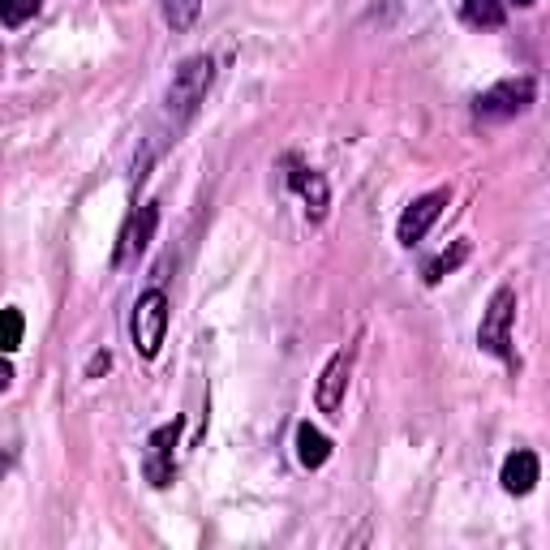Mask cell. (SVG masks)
Returning <instances> with one entry per match:
<instances>
[{"instance_id": "5bb4252c", "label": "cell", "mask_w": 550, "mask_h": 550, "mask_svg": "<svg viewBox=\"0 0 550 550\" xmlns=\"http://www.w3.org/2000/svg\"><path fill=\"white\" fill-rule=\"evenodd\" d=\"M22 331H26V318L22 310H0V353H13L22 349Z\"/></svg>"}, {"instance_id": "e0dca14e", "label": "cell", "mask_w": 550, "mask_h": 550, "mask_svg": "<svg viewBox=\"0 0 550 550\" xmlns=\"http://www.w3.org/2000/svg\"><path fill=\"white\" fill-rule=\"evenodd\" d=\"M108 366H112V357L108 353H95L91 357V370H86V374H99V370H108Z\"/></svg>"}, {"instance_id": "ac0fdd59", "label": "cell", "mask_w": 550, "mask_h": 550, "mask_svg": "<svg viewBox=\"0 0 550 550\" xmlns=\"http://www.w3.org/2000/svg\"><path fill=\"white\" fill-rule=\"evenodd\" d=\"M13 383V366H9V361L5 357H0V392H5V387Z\"/></svg>"}, {"instance_id": "52a82bcc", "label": "cell", "mask_w": 550, "mask_h": 550, "mask_svg": "<svg viewBox=\"0 0 550 550\" xmlns=\"http://www.w3.org/2000/svg\"><path fill=\"white\" fill-rule=\"evenodd\" d=\"M447 198H452V190H430V194H422V198H413V207H404L400 224H396L400 245H417V241H422V237L430 233V224L443 215Z\"/></svg>"}, {"instance_id": "5b68a950", "label": "cell", "mask_w": 550, "mask_h": 550, "mask_svg": "<svg viewBox=\"0 0 550 550\" xmlns=\"http://www.w3.org/2000/svg\"><path fill=\"white\" fill-rule=\"evenodd\" d=\"M353 361H357V344H349V349H340L336 357L323 366V374H318V392H314V404L323 413H336L344 404V392H349V379H353Z\"/></svg>"}, {"instance_id": "2e32d148", "label": "cell", "mask_w": 550, "mask_h": 550, "mask_svg": "<svg viewBox=\"0 0 550 550\" xmlns=\"http://www.w3.org/2000/svg\"><path fill=\"white\" fill-rule=\"evenodd\" d=\"M39 13V0H0V26H22V22H31Z\"/></svg>"}, {"instance_id": "4fadbf2b", "label": "cell", "mask_w": 550, "mask_h": 550, "mask_svg": "<svg viewBox=\"0 0 550 550\" xmlns=\"http://www.w3.org/2000/svg\"><path fill=\"white\" fill-rule=\"evenodd\" d=\"M503 13H508V0H465V22L469 26H503Z\"/></svg>"}, {"instance_id": "d6986e66", "label": "cell", "mask_w": 550, "mask_h": 550, "mask_svg": "<svg viewBox=\"0 0 550 550\" xmlns=\"http://www.w3.org/2000/svg\"><path fill=\"white\" fill-rule=\"evenodd\" d=\"M508 5H516V9H529V5H538V0H508Z\"/></svg>"}, {"instance_id": "ba28073f", "label": "cell", "mask_w": 550, "mask_h": 550, "mask_svg": "<svg viewBox=\"0 0 550 550\" xmlns=\"http://www.w3.org/2000/svg\"><path fill=\"white\" fill-rule=\"evenodd\" d=\"M177 439H181V417H172L168 426H159L155 434H151V443H147V477H151V486H172V447H177Z\"/></svg>"}, {"instance_id": "ffe728a7", "label": "cell", "mask_w": 550, "mask_h": 550, "mask_svg": "<svg viewBox=\"0 0 550 550\" xmlns=\"http://www.w3.org/2000/svg\"><path fill=\"white\" fill-rule=\"evenodd\" d=\"M5 469H9V460H5V456H0V473H5Z\"/></svg>"}, {"instance_id": "9a60e30c", "label": "cell", "mask_w": 550, "mask_h": 550, "mask_svg": "<svg viewBox=\"0 0 550 550\" xmlns=\"http://www.w3.org/2000/svg\"><path fill=\"white\" fill-rule=\"evenodd\" d=\"M159 5H164V18H168L172 31H190L198 9H202V0H159Z\"/></svg>"}, {"instance_id": "7a4b0ae2", "label": "cell", "mask_w": 550, "mask_h": 550, "mask_svg": "<svg viewBox=\"0 0 550 550\" xmlns=\"http://www.w3.org/2000/svg\"><path fill=\"white\" fill-rule=\"evenodd\" d=\"M533 95H538V82H533V78L495 82L490 91H482V95L473 99V121H482V125L512 121V117H520V112H529Z\"/></svg>"}, {"instance_id": "6da1fadb", "label": "cell", "mask_w": 550, "mask_h": 550, "mask_svg": "<svg viewBox=\"0 0 550 550\" xmlns=\"http://www.w3.org/2000/svg\"><path fill=\"white\" fill-rule=\"evenodd\" d=\"M215 82V61L211 56H190V61H181V69L172 74V86H168V117L172 125H185L198 112V104L207 99Z\"/></svg>"}, {"instance_id": "7c38bea8", "label": "cell", "mask_w": 550, "mask_h": 550, "mask_svg": "<svg viewBox=\"0 0 550 550\" xmlns=\"http://www.w3.org/2000/svg\"><path fill=\"white\" fill-rule=\"evenodd\" d=\"M469 250H473L469 241H456L452 250H443L439 258H430V263H426V271H422V280H426V284H439L443 275H452L460 263H465V258H469Z\"/></svg>"}, {"instance_id": "8fae6325", "label": "cell", "mask_w": 550, "mask_h": 550, "mask_svg": "<svg viewBox=\"0 0 550 550\" xmlns=\"http://www.w3.org/2000/svg\"><path fill=\"white\" fill-rule=\"evenodd\" d=\"M327 456H331V439L318 426H310V422H301L297 426V460L306 469H323L327 465Z\"/></svg>"}, {"instance_id": "277c9868", "label": "cell", "mask_w": 550, "mask_h": 550, "mask_svg": "<svg viewBox=\"0 0 550 550\" xmlns=\"http://www.w3.org/2000/svg\"><path fill=\"white\" fill-rule=\"evenodd\" d=\"M168 331V297L164 288H147L134 306V349L142 357H155Z\"/></svg>"}, {"instance_id": "8992f818", "label": "cell", "mask_w": 550, "mask_h": 550, "mask_svg": "<svg viewBox=\"0 0 550 550\" xmlns=\"http://www.w3.org/2000/svg\"><path fill=\"white\" fill-rule=\"evenodd\" d=\"M155 224H159V207H155V202H147V207H138L134 215H129V224H125V233H121V245H117V254H112V267H117V271L134 267L138 258H142V250L151 245Z\"/></svg>"}, {"instance_id": "30bf717a", "label": "cell", "mask_w": 550, "mask_h": 550, "mask_svg": "<svg viewBox=\"0 0 550 550\" xmlns=\"http://www.w3.org/2000/svg\"><path fill=\"white\" fill-rule=\"evenodd\" d=\"M288 185H293V190L306 198L310 220H323V215H327V202H331L323 172H314V168H293V172H288Z\"/></svg>"}, {"instance_id": "9c48e42d", "label": "cell", "mask_w": 550, "mask_h": 550, "mask_svg": "<svg viewBox=\"0 0 550 550\" xmlns=\"http://www.w3.org/2000/svg\"><path fill=\"white\" fill-rule=\"evenodd\" d=\"M538 473H542L538 456H533V452H512L508 460H503L499 482H503V490H508V495H529V490L538 486Z\"/></svg>"}, {"instance_id": "3957f363", "label": "cell", "mask_w": 550, "mask_h": 550, "mask_svg": "<svg viewBox=\"0 0 550 550\" xmlns=\"http://www.w3.org/2000/svg\"><path fill=\"white\" fill-rule=\"evenodd\" d=\"M512 323H516V288H499L477 327V344L490 357H512Z\"/></svg>"}]
</instances>
